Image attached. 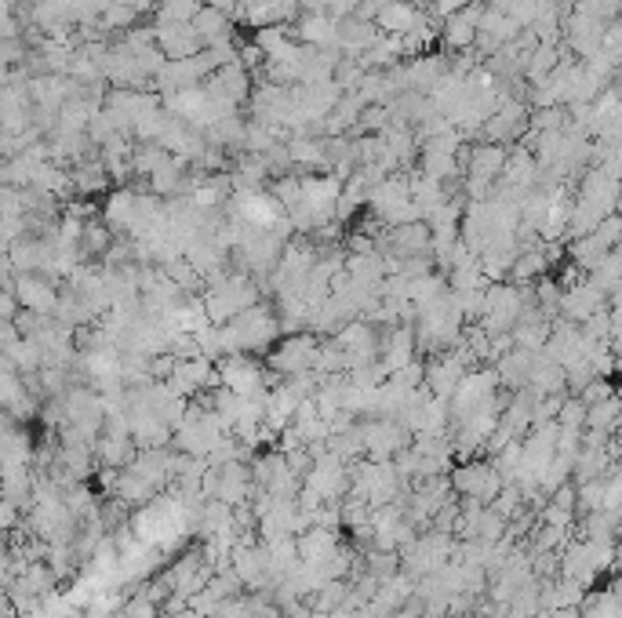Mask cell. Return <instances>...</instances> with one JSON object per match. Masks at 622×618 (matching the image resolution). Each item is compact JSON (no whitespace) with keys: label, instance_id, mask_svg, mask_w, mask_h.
Segmentation results:
<instances>
[{"label":"cell","instance_id":"9","mask_svg":"<svg viewBox=\"0 0 622 618\" xmlns=\"http://www.w3.org/2000/svg\"><path fill=\"white\" fill-rule=\"evenodd\" d=\"M291 33H295L299 44H310V48H335L339 19H332V15H299Z\"/></svg>","mask_w":622,"mask_h":618},{"label":"cell","instance_id":"8","mask_svg":"<svg viewBox=\"0 0 622 618\" xmlns=\"http://www.w3.org/2000/svg\"><path fill=\"white\" fill-rule=\"evenodd\" d=\"M157 30V48L168 55V62H182L201 55L208 44L201 40V33L193 30V22H182V26H153Z\"/></svg>","mask_w":622,"mask_h":618},{"label":"cell","instance_id":"7","mask_svg":"<svg viewBox=\"0 0 622 618\" xmlns=\"http://www.w3.org/2000/svg\"><path fill=\"white\" fill-rule=\"evenodd\" d=\"M466 371H473L470 364H462L455 353H441L426 364V389H430L437 400H452L459 382L466 379Z\"/></svg>","mask_w":622,"mask_h":618},{"label":"cell","instance_id":"10","mask_svg":"<svg viewBox=\"0 0 622 618\" xmlns=\"http://www.w3.org/2000/svg\"><path fill=\"white\" fill-rule=\"evenodd\" d=\"M295 542H299V557L306 560V564H313V568L339 553V535H335L332 528H321V524H313L310 531L295 535Z\"/></svg>","mask_w":622,"mask_h":618},{"label":"cell","instance_id":"14","mask_svg":"<svg viewBox=\"0 0 622 618\" xmlns=\"http://www.w3.org/2000/svg\"><path fill=\"white\" fill-rule=\"evenodd\" d=\"M121 611H124V615H128V618H164L161 604H157V600H150V597H146V593H139V597H131Z\"/></svg>","mask_w":622,"mask_h":618},{"label":"cell","instance_id":"11","mask_svg":"<svg viewBox=\"0 0 622 618\" xmlns=\"http://www.w3.org/2000/svg\"><path fill=\"white\" fill-rule=\"evenodd\" d=\"M422 19H426V11L422 8H415V4H408V0H393L390 8H382L375 26H379L386 37H408Z\"/></svg>","mask_w":622,"mask_h":618},{"label":"cell","instance_id":"4","mask_svg":"<svg viewBox=\"0 0 622 618\" xmlns=\"http://www.w3.org/2000/svg\"><path fill=\"white\" fill-rule=\"evenodd\" d=\"M4 288H11L15 295H19L22 309H33V313H41V317H55V309H59L62 302V291L59 284L51 277H44V273H15L4 262Z\"/></svg>","mask_w":622,"mask_h":618},{"label":"cell","instance_id":"3","mask_svg":"<svg viewBox=\"0 0 622 618\" xmlns=\"http://www.w3.org/2000/svg\"><path fill=\"white\" fill-rule=\"evenodd\" d=\"M317 357H321L317 331H295V335H284V339L266 353V364H270V371L291 379V375L317 371Z\"/></svg>","mask_w":622,"mask_h":618},{"label":"cell","instance_id":"1","mask_svg":"<svg viewBox=\"0 0 622 618\" xmlns=\"http://www.w3.org/2000/svg\"><path fill=\"white\" fill-rule=\"evenodd\" d=\"M204 309H208L211 324H230L233 317H241L244 309L259 306L262 302V284L251 277L248 270L226 273V277L211 280L204 288Z\"/></svg>","mask_w":622,"mask_h":618},{"label":"cell","instance_id":"6","mask_svg":"<svg viewBox=\"0 0 622 618\" xmlns=\"http://www.w3.org/2000/svg\"><path fill=\"white\" fill-rule=\"evenodd\" d=\"M219 375H222V386L233 389V393H241V397H251V393H262L266 386V368H262L259 360L251 357V353H233V357H222L219 360Z\"/></svg>","mask_w":622,"mask_h":618},{"label":"cell","instance_id":"13","mask_svg":"<svg viewBox=\"0 0 622 618\" xmlns=\"http://www.w3.org/2000/svg\"><path fill=\"white\" fill-rule=\"evenodd\" d=\"M193 30L201 33L204 44H215V40L233 37V19H230V15H222L219 8H211V4H204L201 15L193 19Z\"/></svg>","mask_w":622,"mask_h":618},{"label":"cell","instance_id":"2","mask_svg":"<svg viewBox=\"0 0 622 618\" xmlns=\"http://www.w3.org/2000/svg\"><path fill=\"white\" fill-rule=\"evenodd\" d=\"M230 331H233L237 349H241V353H251V357H255V353H270V349L284 339L281 313L273 306H266V302L244 309L241 317H233Z\"/></svg>","mask_w":622,"mask_h":618},{"label":"cell","instance_id":"12","mask_svg":"<svg viewBox=\"0 0 622 618\" xmlns=\"http://www.w3.org/2000/svg\"><path fill=\"white\" fill-rule=\"evenodd\" d=\"M204 4L208 0H157L153 26H182V22H193L201 15Z\"/></svg>","mask_w":622,"mask_h":618},{"label":"cell","instance_id":"5","mask_svg":"<svg viewBox=\"0 0 622 618\" xmlns=\"http://www.w3.org/2000/svg\"><path fill=\"white\" fill-rule=\"evenodd\" d=\"M452 488H455V495L481 499L484 506H492V502L499 499V491L506 488V477H502L495 466H488V462L466 459L462 466L452 469Z\"/></svg>","mask_w":622,"mask_h":618}]
</instances>
